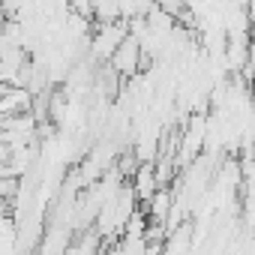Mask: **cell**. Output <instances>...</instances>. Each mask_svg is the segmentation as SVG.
Instances as JSON below:
<instances>
[{"mask_svg":"<svg viewBox=\"0 0 255 255\" xmlns=\"http://www.w3.org/2000/svg\"><path fill=\"white\" fill-rule=\"evenodd\" d=\"M111 57H114V66H117L123 75H132L135 66H138V60H141V48H138L135 39H123L120 48H117Z\"/></svg>","mask_w":255,"mask_h":255,"instance_id":"6da1fadb","label":"cell"}]
</instances>
